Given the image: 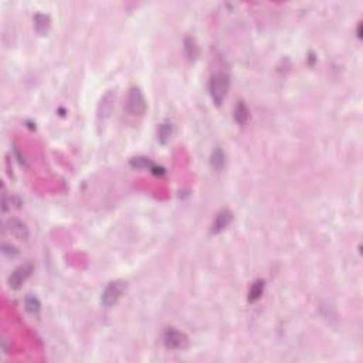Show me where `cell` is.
<instances>
[{
    "label": "cell",
    "mask_w": 363,
    "mask_h": 363,
    "mask_svg": "<svg viewBox=\"0 0 363 363\" xmlns=\"http://www.w3.org/2000/svg\"><path fill=\"white\" fill-rule=\"evenodd\" d=\"M32 274V265H22L19 268H16L13 274L9 278V285L13 290H17L22 287V284L29 278V275Z\"/></svg>",
    "instance_id": "5b68a950"
},
{
    "label": "cell",
    "mask_w": 363,
    "mask_h": 363,
    "mask_svg": "<svg viewBox=\"0 0 363 363\" xmlns=\"http://www.w3.org/2000/svg\"><path fill=\"white\" fill-rule=\"evenodd\" d=\"M231 220H233V213L230 212V210H227V209H223V210H220L217 216H216L215 221H213V226H212V233H221L224 228L230 226V223H231Z\"/></svg>",
    "instance_id": "52a82bcc"
},
{
    "label": "cell",
    "mask_w": 363,
    "mask_h": 363,
    "mask_svg": "<svg viewBox=\"0 0 363 363\" xmlns=\"http://www.w3.org/2000/svg\"><path fill=\"white\" fill-rule=\"evenodd\" d=\"M163 343H165V346L168 349L176 351V349H184L189 345V339L181 330L175 328H169L166 329L165 333H163Z\"/></svg>",
    "instance_id": "277c9868"
},
{
    "label": "cell",
    "mask_w": 363,
    "mask_h": 363,
    "mask_svg": "<svg viewBox=\"0 0 363 363\" xmlns=\"http://www.w3.org/2000/svg\"><path fill=\"white\" fill-rule=\"evenodd\" d=\"M210 163H212V168L215 170H221L226 165V156H224V152L220 149V147H216L212 153V158H210Z\"/></svg>",
    "instance_id": "8fae6325"
},
{
    "label": "cell",
    "mask_w": 363,
    "mask_h": 363,
    "mask_svg": "<svg viewBox=\"0 0 363 363\" xmlns=\"http://www.w3.org/2000/svg\"><path fill=\"white\" fill-rule=\"evenodd\" d=\"M262 291H264V281L258 280V281H255V283L253 284L251 288H250V295H249L250 302L257 301L261 295H262Z\"/></svg>",
    "instance_id": "4fadbf2b"
},
{
    "label": "cell",
    "mask_w": 363,
    "mask_h": 363,
    "mask_svg": "<svg viewBox=\"0 0 363 363\" xmlns=\"http://www.w3.org/2000/svg\"><path fill=\"white\" fill-rule=\"evenodd\" d=\"M131 166H134V168H138V169H155V166H153V163L146 158H141V156H138V158H134L131 159Z\"/></svg>",
    "instance_id": "9a60e30c"
},
{
    "label": "cell",
    "mask_w": 363,
    "mask_h": 363,
    "mask_svg": "<svg viewBox=\"0 0 363 363\" xmlns=\"http://www.w3.org/2000/svg\"><path fill=\"white\" fill-rule=\"evenodd\" d=\"M209 90H210V95H212L215 104L220 105L223 102V100L226 98L228 90H230V78H228V75L224 74V73H218V74L213 75V78L210 79Z\"/></svg>",
    "instance_id": "6da1fadb"
},
{
    "label": "cell",
    "mask_w": 363,
    "mask_h": 363,
    "mask_svg": "<svg viewBox=\"0 0 363 363\" xmlns=\"http://www.w3.org/2000/svg\"><path fill=\"white\" fill-rule=\"evenodd\" d=\"M249 116L250 112L247 105L243 101H238L236 108H234V119H236V122L240 125H244L249 121Z\"/></svg>",
    "instance_id": "30bf717a"
},
{
    "label": "cell",
    "mask_w": 363,
    "mask_h": 363,
    "mask_svg": "<svg viewBox=\"0 0 363 363\" xmlns=\"http://www.w3.org/2000/svg\"><path fill=\"white\" fill-rule=\"evenodd\" d=\"M34 29L36 32L41 36L48 33L50 30V17L47 14H43V13H37L34 16Z\"/></svg>",
    "instance_id": "9c48e42d"
},
{
    "label": "cell",
    "mask_w": 363,
    "mask_h": 363,
    "mask_svg": "<svg viewBox=\"0 0 363 363\" xmlns=\"http://www.w3.org/2000/svg\"><path fill=\"white\" fill-rule=\"evenodd\" d=\"M113 101H115V94L112 91H108L101 98V102L98 105V118L101 121H105L109 118V115L113 109Z\"/></svg>",
    "instance_id": "8992f818"
},
{
    "label": "cell",
    "mask_w": 363,
    "mask_h": 363,
    "mask_svg": "<svg viewBox=\"0 0 363 363\" xmlns=\"http://www.w3.org/2000/svg\"><path fill=\"white\" fill-rule=\"evenodd\" d=\"M7 230L10 231L14 237H17L19 240H26L29 237V230L24 223H22L20 220H16V218H11L7 221Z\"/></svg>",
    "instance_id": "ba28073f"
},
{
    "label": "cell",
    "mask_w": 363,
    "mask_h": 363,
    "mask_svg": "<svg viewBox=\"0 0 363 363\" xmlns=\"http://www.w3.org/2000/svg\"><path fill=\"white\" fill-rule=\"evenodd\" d=\"M40 301L36 298V296H27L26 298V309L33 314V315H37L38 311H40Z\"/></svg>",
    "instance_id": "2e32d148"
},
{
    "label": "cell",
    "mask_w": 363,
    "mask_h": 363,
    "mask_svg": "<svg viewBox=\"0 0 363 363\" xmlns=\"http://www.w3.org/2000/svg\"><path fill=\"white\" fill-rule=\"evenodd\" d=\"M184 51H186V56L189 57V60H196L199 56V48L192 37H187L184 40Z\"/></svg>",
    "instance_id": "7c38bea8"
},
{
    "label": "cell",
    "mask_w": 363,
    "mask_h": 363,
    "mask_svg": "<svg viewBox=\"0 0 363 363\" xmlns=\"http://www.w3.org/2000/svg\"><path fill=\"white\" fill-rule=\"evenodd\" d=\"M126 291V283L125 281H121V280H116V281H112V283L108 284V287L104 290L101 296V302L102 305L109 308V306L115 305L119 298L124 295V292Z\"/></svg>",
    "instance_id": "3957f363"
},
{
    "label": "cell",
    "mask_w": 363,
    "mask_h": 363,
    "mask_svg": "<svg viewBox=\"0 0 363 363\" xmlns=\"http://www.w3.org/2000/svg\"><path fill=\"white\" fill-rule=\"evenodd\" d=\"M172 132H173V128H172V124L169 122H165V124H162L159 126V141L162 142V144H166L168 141L170 139V136H172Z\"/></svg>",
    "instance_id": "5bb4252c"
},
{
    "label": "cell",
    "mask_w": 363,
    "mask_h": 363,
    "mask_svg": "<svg viewBox=\"0 0 363 363\" xmlns=\"http://www.w3.org/2000/svg\"><path fill=\"white\" fill-rule=\"evenodd\" d=\"M146 100L144 92L138 87H132L128 92V100H126V109L128 112L134 116H142L146 112Z\"/></svg>",
    "instance_id": "7a4b0ae2"
}]
</instances>
